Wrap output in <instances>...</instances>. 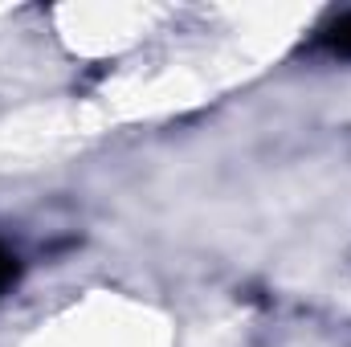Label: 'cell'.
I'll return each mask as SVG.
<instances>
[{
    "mask_svg": "<svg viewBox=\"0 0 351 347\" xmlns=\"http://www.w3.org/2000/svg\"><path fill=\"white\" fill-rule=\"evenodd\" d=\"M12 278H16V258H12L8 250H0V290H4Z\"/></svg>",
    "mask_w": 351,
    "mask_h": 347,
    "instance_id": "cell-2",
    "label": "cell"
},
{
    "mask_svg": "<svg viewBox=\"0 0 351 347\" xmlns=\"http://www.w3.org/2000/svg\"><path fill=\"white\" fill-rule=\"evenodd\" d=\"M331 53H343V58H351V12L348 16H339L335 25H327V33L319 37Z\"/></svg>",
    "mask_w": 351,
    "mask_h": 347,
    "instance_id": "cell-1",
    "label": "cell"
}]
</instances>
